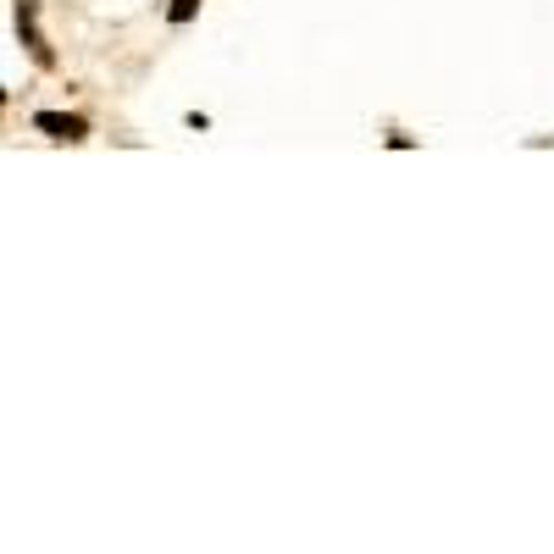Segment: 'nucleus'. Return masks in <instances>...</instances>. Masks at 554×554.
<instances>
[{"label":"nucleus","mask_w":554,"mask_h":554,"mask_svg":"<svg viewBox=\"0 0 554 554\" xmlns=\"http://www.w3.org/2000/svg\"><path fill=\"white\" fill-rule=\"evenodd\" d=\"M17 28H23V45L34 50L39 67H56V56H50L45 34H39V6H34V0H17Z\"/></svg>","instance_id":"nucleus-1"},{"label":"nucleus","mask_w":554,"mask_h":554,"mask_svg":"<svg viewBox=\"0 0 554 554\" xmlns=\"http://www.w3.org/2000/svg\"><path fill=\"white\" fill-rule=\"evenodd\" d=\"M34 122L50 133V139H84V133H89V128H84V117H61V111H39Z\"/></svg>","instance_id":"nucleus-2"},{"label":"nucleus","mask_w":554,"mask_h":554,"mask_svg":"<svg viewBox=\"0 0 554 554\" xmlns=\"http://www.w3.org/2000/svg\"><path fill=\"white\" fill-rule=\"evenodd\" d=\"M194 12H200V0H172V23H189Z\"/></svg>","instance_id":"nucleus-3"},{"label":"nucleus","mask_w":554,"mask_h":554,"mask_svg":"<svg viewBox=\"0 0 554 554\" xmlns=\"http://www.w3.org/2000/svg\"><path fill=\"white\" fill-rule=\"evenodd\" d=\"M0 100H6V95H0Z\"/></svg>","instance_id":"nucleus-4"}]
</instances>
